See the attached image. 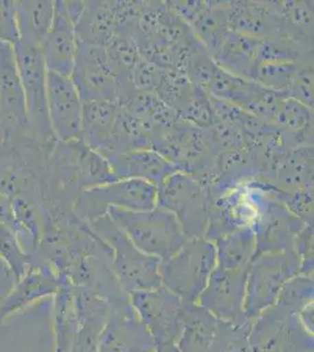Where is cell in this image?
I'll use <instances>...</instances> for the list:
<instances>
[{
	"label": "cell",
	"mask_w": 314,
	"mask_h": 352,
	"mask_svg": "<svg viewBox=\"0 0 314 352\" xmlns=\"http://www.w3.org/2000/svg\"><path fill=\"white\" fill-rule=\"evenodd\" d=\"M74 202L81 217L96 220L107 215L109 208L146 212L157 206V187L136 179L116 180L85 189Z\"/></svg>",
	"instance_id": "obj_1"
},
{
	"label": "cell",
	"mask_w": 314,
	"mask_h": 352,
	"mask_svg": "<svg viewBox=\"0 0 314 352\" xmlns=\"http://www.w3.org/2000/svg\"><path fill=\"white\" fill-rule=\"evenodd\" d=\"M16 64L24 89L27 122L40 135L53 138L47 116V74L40 46L18 41Z\"/></svg>",
	"instance_id": "obj_2"
},
{
	"label": "cell",
	"mask_w": 314,
	"mask_h": 352,
	"mask_svg": "<svg viewBox=\"0 0 314 352\" xmlns=\"http://www.w3.org/2000/svg\"><path fill=\"white\" fill-rule=\"evenodd\" d=\"M210 202L207 187L187 173H174L157 187V206L188 226L209 217Z\"/></svg>",
	"instance_id": "obj_3"
},
{
	"label": "cell",
	"mask_w": 314,
	"mask_h": 352,
	"mask_svg": "<svg viewBox=\"0 0 314 352\" xmlns=\"http://www.w3.org/2000/svg\"><path fill=\"white\" fill-rule=\"evenodd\" d=\"M47 116L54 139L61 144L81 140L82 100L71 78L48 72Z\"/></svg>",
	"instance_id": "obj_4"
},
{
	"label": "cell",
	"mask_w": 314,
	"mask_h": 352,
	"mask_svg": "<svg viewBox=\"0 0 314 352\" xmlns=\"http://www.w3.org/2000/svg\"><path fill=\"white\" fill-rule=\"evenodd\" d=\"M71 79L81 100L116 102L117 82L108 63L104 47L78 41Z\"/></svg>",
	"instance_id": "obj_5"
},
{
	"label": "cell",
	"mask_w": 314,
	"mask_h": 352,
	"mask_svg": "<svg viewBox=\"0 0 314 352\" xmlns=\"http://www.w3.org/2000/svg\"><path fill=\"white\" fill-rule=\"evenodd\" d=\"M107 215L146 248L155 250L167 248L170 244H175L179 239V221L170 212L159 206L146 212L109 208Z\"/></svg>",
	"instance_id": "obj_6"
},
{
	"label": "cell",
	"mask_w": 314,
	"mask_h": 352,
	"mask_svg": "<svg viewBox=\"0 0 314 352\" xmlns=\"http://www.w3.org/2000/svg\"><path fill=\"white\" fill-rule=\"evenodd\" d=\"M76 50L78 41L74 24L66 12L64 0H56L52 26L40 44V51L48 72L71 78Z\"/></svg>",
	"instance_id": "obj_7"
},
{
	"label": "cell",
	"mask_w": 314,
	"mask_h": 352,
	"mask_svg": "<svg viewBox=\"0 0 314 352\" xmlns=\"http://www.w3.org/2000/svg\"><path fill=\"white\" fill-rule=\"evenodd\" d=\"M116 180L136 179L159 187L167 177L179 172L169 161L151 148L133 149L106 159Z\"/></svg>",
	"instance_id": "obj_8"
},
{
	"label": "cell",
	"mask_w": 314,
	"mask_h": 352,
	"mask_svg": "<svg viewBox=\"0 0 314 352\" xmlns=\"http://www.w3.org/2000/svg\"><path fill=\"white\" fill-rule=\"evenodd\" d=\"M119 104L113 101H82L81 142L88 148L107 156L115 132Z\"/></svg>",
	"instance_id": "obj_9"
},
{
	"label": "cell",
	"mask_w": 314,
	"mask_h": 352,
	"mask_svg": "<svg viewBox=\"0 0 314 352\" xmlns=\"http://www.w3.org/2000/svg\"><path fill=\"white\" fill-rule=\"evenodd\" d=\"M0 113L16 124H28L14 45L6 41H0Z\"/></svg>",
	"instance_id": "obj_10"
},
{
	"label": "cell",
	"mask_w": 314,
	"mask_h": 352,
	"mask_svg": "<svg viewBox=\"0 0 314 352\" xmlns=\"http://www.w3.org/2000/svg\"><path fill=\"white\" fill-rule=\"evenodd\" d=\"M313 146H302L285 153L276 164L267 184L282 192L313 188ZM259 182V181H258Z\"/></svg>",
	"instance_id": "obj_11"
},
{
	"label": "cell",
	"mask_w": 314,
	"mask_h": 352,
	"mask_svg": "<svg viewBox=\"0 0 314 352\" xmlns=\"http://www.w3.org/2000/svg\"><path fill=\"white\" fill-rule=\"evenodd\" d=\"M262 39L230 31L212 53L216 65L224 71L251 80L258 64Z\"/></svg>",
	"instance_id": "obj_12"
},
{
	"label": "cell",
	"mask_w": 314,
	"mask_h": 352,
	"mask_svg": "<svg viewBox=\"0 0 314 352\" xmlns=\"http://www.w3.org/2000/svg\"><path fill=\"white\" fill-rule=\"evenodd\" d=\"M119 28L113 1H85V8L74 24L76 41L106 47Z\"/></svg>",
	"instance_id": "obj_13"
},
{
	"label": "cell",
	"mask_w": 314,
	"mask_h": 352,
	"mask_svg": "<svg viewBox=\"0 0 314 352\" xmlns=\"http://www.w3.org/2000/svg\"><path fill=\"white\" fill-rule=\"evenodd\" d=\"M54 16L52 0H21L16 1V19L19 41L27 44H40L44 41Z\"/></svg>",
	"instance_id": "obj_14"
},
{
	"label": "cell",
	"mask_w": 314,
	"mask_h": 352,
	"mask_svg": "<svg viewBox=\"0 0 314 352\" xmlns=\"http://www.w3.org/2000/svg\"><path fill=\"white\" fill-rule=\"evenodd\" d=\"M104 52L115 76L117 89L134 86L131 81V72L139 60L141 54L127 24L119 25L115 36L106 45Z\"/></svg>",
	"instance_id": "obj_15"
},
{
	"label": "cell",
	"mask_w": 314,
	"mask_h": 352,
	"mask_svg": "<svg viewBox=\"0 0 314 352\" xmlns=\"http://www.w3.org/2000/svg\"><path fill=\"white\" fill-rule=\"evenodd\" d=\"M280 32L287 39L313 48V3L275 1Z\"/></svg>",
	"instance_id": "obj_16"
},
{
	"label": "cell",
	"mask_w": 314,
	"mask_h": 352,
	"mask_svg": "<svg viewBox=\"0 0 314 352\" xmlns=\"http://www.w3.org/2000/svg\"><path fill=\"white\" fill-rule=\"evenodd\" d=\"M216 68L217 65L210 52L196 36L189 46L184 60V76H187L188 80L195 87L201 88L207 92L215 76Z\"/></svg>",
	"instance_id": "obj_17"
},
{
	"label": "cell",
	"mask_w": 314,
	"mask_h": 352,
	"mask_svg": "<svg viewBox=\"0 0 314 352\" xmlns=\"http://www.w3.org/2000/svg\"><path fill=\"white\" fill-rule=\"evenodd\" d=\"M299 63L287 60L260 61L256 66L251 80L267 89L287 96V89L290 88L291 82L298 71Z\"/></svg>",
	"instance_id": "obj_18"
},
{
	"label": "cell",
	"mask_w": 314,
	"mask_h": 352,
	"mask_svg": "<svg viewBox=\"0 0 314 352\" xmlns=\"http://www.w3.org/2000/svg\"><path fill=\"white\" fill-rule=\"evenodd\" d=\"M287 98L313 109V61H300L287 92Z\"/></svg>",
	"instance_id": "obj_19"
},
{
	"label": "cell",
	"mask_w": 314,
	"mask_h": 352,
	"mask_svg": "<svg viewBox=\"0 0 314 352\" xmlns=\"http://www.w3.org/2000/svg\"><path fill=\"white\" fill-rule=\"evenodd\" d=\"M164 68L146 60L142 56L136 63L135 67L131 72V81L137 91L150 92L155 94L162 80Z\"/></svg>",
	"instance_id": "obj_20"
},
{
	"label": "cell",
	"mask_w": 314,
	"mask_h": 352,
	"mask_svg": "<svg viewBox=\"0 0 314 352\" xmlns=\"http://www.w3.org/2000/svg\"><path fill=\"white\" fill-rule=\"evenodd\" d=\"M19 41L16 26V1L0 0V41L16 45Z\"/></svg>",
	"instance_id": "obj_21"
}]
</instances>
